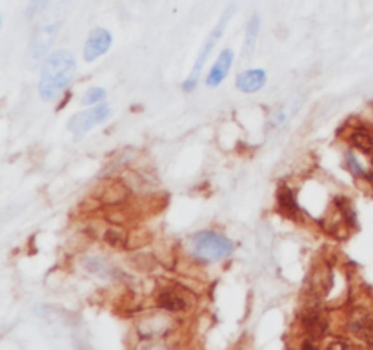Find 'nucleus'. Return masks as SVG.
<instances>
[{
	"instance_id": "1a4fd4ad",
	"label": "nucleus",
	"mask_w": 373,
	"mask_h": 350,
	"mask_svg": "<svg viewBox=\"0 0 373 350\" xmlns=\"http://www.w3.org/2000/svg\"><path fill=\"white\" fill-rule=\"evenodd\" d=\"M157 305L162 310H168V312H184V310L190 309V301L177 288H168V290L160 292L159 297H157Z\"/></svg>"
},
{
	"instance_id": "f03ea898",
	"label": "nucleus",
	"mask_w": 373,
	"mask_h": 350,
	"mask_svg": "<svg viewBox=\"0 0 373 350\" xmlns=\"http://www.w3.org/2000/svg\"><path fill=\"white\" fill-rule=\"evenodd\" d=\"M235 4L228 6L226 9H224V13L221 15V18H218V22L215 24V27L209 32L208 39L204 41V44H202V48H200L199 55H197L195 58V64H193V70H191L190 77H188L186 81H184L183 88L184 91H193L197 88V84H199V79H200V73H202V70H204V64L208 63L209 55H211V51L215 50V46L218 44V41L223 39L224 32H226V26L228 22H230L231 15L235 13Z\"/></svg>"
},
{
	"instance_id": "9d476101",
	"label": "nucleus",
	"mask_w": 373,
	"mask_h": 350,
	"mask_svg": "<svg viewBox=\"0 0 373 350\" xmlns=\"http://www.w3.org/2000/svg\"><path fill=\"white\" fill-rule=\"evenodd\" d=\"M302 327H304V330L310 334V337H315V339L325 336L326 330H328L326 319L322 318L319 310L315 309L306 310V312L302 314Z\"/></svg>"
},
{
	"instance_id": "ddd939ff",
	"label": "nucleus",
	"mask_w": 373,
	"mask_h": 350,
	"mask_svg": "<svg viewBox=\"0 0 373 350\" xmlns=\"http://www.w3.org/2000/svg\"><path fill=\"white\" fill-rule=\"evenodd\" d=\"M299 108H301V103H299V101H289L288 104L280 106V108L275 112V115L271 117V128H280V126H284L286 122L297 113Z\"/></svg>"
},
{
	"instance_id": "20e7f679",
	"label": "nucleus",
	"mask_w": 373,
	"mask_h": 350,
	"mask_svg": "<svg viewBox=\"0 0 373 350\" xmlns=\"http://www.w3.org/2000/svg\"><path fill=\"white\" fill-rule=\"evenodd\" d=\"M58 32H60V20H48V22H42L37 27V32L32 37V42H30V50H27V66L37 67L44 60L49 48L57 39Z\"/></svg>"
},
{
	"instance_id": "aec40b11",
	"label": "nucleus",
	"mask_w": 373,
	"mask_h": 350,
	"mask_svg": "<svg viewBox=\"0 0 373 350\" xmlns=\"http://www.w3.org/2000/svg\"><path fill=\"white\" fill-rule=\"evenodd\" d=\"M372 171H373V161H372Z\"/></svg>"
},
{
	"instance_id": "6ab92c4d",
	"label": "nucleus",
	"mask_w": 373,
	"mask_h": 350,
	"mask_svg": "<svg viewBox=\"0 0 373 350\" xmlns=\"http://www.w3.org/2000/svg\"><path fill=\"white\" fill-rule=\"evenodd\" d=\"M348 167L355 171V174H360V168H359V164L355 162V159H353V155H348Z\"/></svg>"
},
{
	"instance_id": "f257e3e1",
	"label": "nucleus",
	"mask_w": 373,
	"mask_h": 350,
	"mask_svg": "<svg viewBox=\"0 0 373 350\" xmlns=\"http://www.w3.org/2000/svg\"><path fill=\"white\" fill-rule=\"evenodd\" d=\"M77 72V60L72 51L57 50L46 57L39 81V93L44 101L57 99L73 81Z\"/></svg>"
},
{
	"instance_id": "2eb2a0df",
	"label": "nucleus",
	"mask_w": 373,
	"mask_h": 350,
	"mask_svg": "<svg viewBox=\"0 0 373 350\" xmlns=\"http://www.w3.org/2000/svg\"><path fill=\"white\" fill-rule=\"evenodd\" d=\"M353 330H355V332L359 334L362 339H366L369 345H373V318L372 316H366V318L355 321Z\"/></svg>"
},
{
	"instance_id": "f8f14e48",
	"label": "nucleus",
	"mask_w": 373,
	"mask_h": 350,
	"mask_svg": "<svg viewBox=\"0 0 373 350\" xmlns=\"http://www.w3.org/2000/svg\"><path fill=\"white\" fill-rule=\"evenodd\" d=\"M350 141L357 150H360V152L365 153L373 152V134L368 130V128H365V126H359V128H355V130L351 131Z\"/></svg>"
},
{
	"instance_id": "dca6fc26",
	"label": "nucleus",
	"mask_w": 373,
	"mask_h": 350,
	"mask_svg": "<svg viewBox=\"0 0 373 350\" xmlns=\"http://www.w3.org/2000/svg\"><path fill=\"white\" fill-rule=\"evenodd\" d=\"M106 99V91L103 88H98V86H93V88H89L84 95H82V101L80 103L84 104V106H97L103 101Z\"/></svg>"
},
{
	"instance_id": "9b49d317",
	"label": "nucleus",
	"mask_w": 373,
	"mask_h": 350,
	"mask_svg": "<svg viewBox=\"0 0 373 350\" xmlns=\"http://www.w3.org/2000/svg\"><path fill=\"white\" fill-rule=\"evenodd\" d=\"M259 33H261V17L259 15H251L249 20L246 22V35H244V42H242V58H251L255 51V44H257Z\"/></svg>"
},
{
	"instance_id": "423d86ee",
	"label": "nucleus",
	"mask_w": 373,
	"mask_h": 350,
	"mask_svg": "<svg viewBox=\"0 0 373 350\" xmlns=\"http://www.w3.org/2000/svg\"><path fill=\"white\" fill-rule=\"evenodd\" d=\"M113 44L112 33L104 30V27H95L93 32L89 33V37L86 39L84 46V60L86 63H93L98 57H103L110 51Z\"/></svg>"
},
{
	"instance_id": "39448f33",
	"label": "nucleus",
	"mask_w": 373,
	"mask_h": 350,
	"mask_svg": "<svg viewBox=\"0 0 373 350\" xmlns=\"http://www.w3.org/2000/svg\"><path fill=\"white\" fill-rule=\"evenodd\" d=\"M110 113H112L110 106H107L106 103H100L97 104V106H93L91 110H86V112H80L77 113V115H73L72 119H70V122H67V128H70L72 134L80 137V135L88 134V131L91 130V128H95L97 124L106 121Z\"/></svg>"
},
{
	"instance_id": "f3484780",
	"label": "nucleus",
	"mask_w": 373,
	"mask_h": 350,
	"mask_svg": "<svg viewBox=\"0 0 373 350\" xmlns=\"http://www.w3.org/2000/svg\"><path fill=\"white\" fill-rule=\"evenodd\" d=\"M48 2L49 0H30V4H27V9H26V17L27 18L37 17V15H39L40 11L46 8Z\"/></svg>"
},
{
	"instance_id": "0eeeda50",
	"label": "nucleus",
	"mask_w": 373,
	"mask_h": 350,
	"mask_svg": "<svg viewBox=\"0 0 373 350\" xmlns=\"http://www.w3.org/2000/svg\"><path fill=\"white\" fill-rule=\"evenodd\" d=\"M231 64H233V51L230 48H226L223 53L218 55V58L215 60L211 70H209L208 77H206V86L208 88H217V86L223 84L226 81L228 73H230Z\"/></svg>"
},
{
	"instance_id": "7ed1b4c3",
	"label": "nucleus",
	"mask_w": 373,
	"mask_h": 350,
	"mask_svg": "<svg viewBox=\"0 0 373 350\" xmlns=\"http://www.w3.org/2000/svg\"><path fill=\"white\" fill-rule=\"evenodd\" d=\"M191 252L202 263H215L233 252V242L217 232H199L191 241Z\"/></svg>"
},
{
	"instance_id": "a211bd4d",
	"label": "nucleus",
	"mask_w": 373,
	"mask_h": 350,
	"mask_svg": "<svg viewBox=\"0 0 373 350\" xmlns=\"http://www.w3.org/2000/svg\"><path fill=\"white\" fill-rule=\"evenodd\" d=\"M106 241L112 242L113 247H124V245H126L124 233L120 232V230H107V232H106Z\"/></svg>"
},
{
	"instance_id": "6e6552de",
	"label": "nucleus",
	"mask_w": 373,
	"mask_h": 350,
	"mask_svg": "<svg viewBox=\"0 0 373 350\" xmlns=\"http://www.w3.org/2000/svg\"><path fill=\"white\" fill-rule=\"evenodd\" d=\"M266 72L264 70H259V67H254V70H246V72L240 73L237 77V90L242 91V93H257L261 91L264 86H266Z\"/></svg>"
},
{
	"instance_id": "4468645a",
	"label": "nucleus",
	"mask_w": 373,
	"mask_h": 350,
	"mask_svg": "<svg viewBox=\"0 0 373 350\" xmlns=\"http://www.w3.org/2000/svg\"><path fill=\"white\" fill-rule=\"evenodd\" d=\"M279 207H280V210L284 212L286 216H295V214H297V210H299L297 199H295V195L292 193V190L289 188H280Z\"/></svg>"
}]
</instances>
